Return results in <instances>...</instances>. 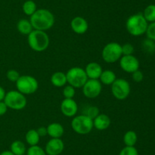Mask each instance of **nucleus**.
Here are the masks:
<instances>
[{
  "mask_svg": "<svg viewBox=\"0 0 155 155\" xmlns=\"http://www.w3.org/2000/svg\"><path fill=\"white\" fill-rule=\"evenodd\" d=\"M30 21L34 30L45 31L53 27L54 17L53 14L47 9H38L30 16Z\"/></svg>",
  "mask_w": 155,
  "mask_h": 155,
  "instance_id": "1",
  "label": "nucleus"
},
{
  "mask_svg": "<svg viewBox=\"0 0 155 155\" xmlns=\"http://www.w3.org/2000/svg\"><path fill=\"white\" fill-rule=\"evenodd\" d=\"M148 25V21L144 18L143 15L140 13L131 15L126 23L128 33L134 36H142L145 33Z\"/></svg>",
  "mask_w": 155,
  "mask_h": 155,
  "instance_id": "2",
  "label": "nucleus"
},
{
  "mask_svg": "<svg viewBox=\"0 0 155 155\" xmlns=\"http://www.w3.org/2000/svg\"><path fill=\"white\" fill-rule=\"evenodd\" d=\"M27 42L33 50L42 52L47 50L49 46V37L45 31L33 30L27 36Z\"/></svg>",
  "mask_w": 155,
  "mask_h": 155,
  "instance_id": "3",
  "label": "nucleus"
},
{
  "mask_svg": "<svg viewBox=\"0 0 155 155\" xmlns=\"http://www.w3.org/2000/svg\"><path fill=\"white\" fill-rule=\"evenodd\" d=\"M71 127L79 135H87L94 128L93 119L85 114L75 115L71 121Z\"/></svg>",
  "mask_w": 155,
  "mask_h": 155,
  "instance_id": "4",
  "label": "nucleus"
},
{
  "mask_svg": "<svg viewBox=\"0 0 155 155\" xmlns=\"http://www.w3.org/2000/svg\"><path fill=\"white\" fill-rule=\"evenodd\" d=\"M3 101L8 108L14 110H21L27 106V98L18 91H10L6 93Z\"/></svg>",
  "mask_w": 155,
  "mask_h": 155,
  "instance_id": "5",
  "label": "nucleus"
},
{
  "mask_svg": "<svg viewBox=\"0 0 155 155\" xmlns=\"http://www.w3.org/2000/svg\"><path fill=\"white\" fill-rule=\"evenodd\" d=\"M67 82L75 88H83L88 80L85 69L80 67H73L66 73Z\"/></svg>",
  "mask_w": 155,
  "mask_h": 155,
  "instance_id": "6",
  "label": "nucleus"
},
{
  "mask_svg": "<svg viewBox=\"0 0 155 155\" xmlns=\"http://www.w3.org/2000/svg\"><path fill=\"white\" fill-rule=\"evenodd\" d=\"M122 56V46L116 42H110L106 44L101 52L102 59L107 63L117 62Z\"/></svg>",
  "mask_w": 155,
  "mask_h": 155,
  "instance_id": "7",
  "label": "nucleus"
},
{
  "mask_svg": "<svg viewBox=\"0 0 155 155\" xmlns=\"http://www.w3.org/2000/svg\"><path fill=\"white\" fill-rule=\"evenodd\" d=\"M15 83L17 90L24 95L34 94L39 88L37 80L31 75L20 76Z\"/></svg>",
  "mask_w": 155,
  "mask_h": 155,
  "instance_id": "8",
  "label": "nucleus"
},
{
  "mask_svg": "<svg viewBox=\"0 0 155 155\" xmlns=\"http://www.w3.org/2000/svg\"><path fill=\"white\" fill-rule=\"evenodd\" d=\"M130 91L131 87L126 79L117 78L111 84L112 94L117 100H125L130 95Z\"/></svg>",
  "mask_w": 155,
  "mask_h": 155,
  "instance_id": "9",
  "label": "nucleus"
},
{
  "mask_svg": "<svg viewBox=\"0 0 155 155\" xmlns=\"http://www.w3.org/2000/svg\"><path fill=\"white\" fill-rule=\"evenodd\" d=\"M102 85L98 79H88L83 86V93L87 98H96L100 95Z\"/></svg>",
  "mask_w": 155,
  "mask_h": 155,
  "instance_id": "10",
  "label": "nucleus"
},
{
  "mask_svg": "<svg viewBox=\"0 0 155 155\" xmlns=\"http://www.w3.org/2000/svg\"><path fill=\"white\" fill-rule=\"evenodd\" d=\"M120 66L127 73H133L139 68V61L133 55L122 56L120 59Z\"/></svg>",
  "mask_w": 155,
  "mask_h": 155,
  "instance_id": "11",
  "label": "nucleus"
},
{
  "mask_svg": "<svg viewBox=\"0 0 155 155\" xmlns=\"http://www.w3.org/2000/svg\"><path fill=\"white\" fill-rule=\"evenodd\" d=\"M61 111L67 117H74L78 111V105L73 98H64L61 103Z\"/></svg>",
  "mask_w": 155,
  "mask_h": 155,
  "instance_id": "12",
  "label": "nucleus"
},
{
  "mask_svg": "<svg viewBox=\"0 0 155 155\" xmlns=\"http://www.w3.org/2000/svg\"><path fill=\"white\" fill-rule=\"evenodd\" d=\"M64 149V144L61 138H51L47 142L45 151L47 155H59Z\"/></svg>",
  "mask_w": 155,
  "mask_h": 155,
  "instance_id": "13",
  "label": "nucleus"
},
{
  "mask_svg": "<svg viewBox=\"0 0 155 155\" xmlns=\"http://www.w3.org/2000/svg\"><path fill=\"white\" fill-rule=\"evenodd\" d=\"M71 26L72 30L77 34H83L89 28V24L86 20L82 17H75L71 21Z\"/></svg>",
  "mask_w": 155,
  "mask_h": 155,
  "instance_id": "14",
  "label": "nucleus"
},
{
  "mask_svg": "<svg viewBox=\"0 0 155 155\" xmlns=\"http://www.w3.org/2000/svg\"><path fill=\"white\" fill-rule=\"evenodd\" d=\"M85 71L89 79H99L103 70L100 64L97 62H90L86 65Z\"/></svg>",
  "mask_w": 155,
  "mask_h": 155,
  "instance_id": "15",
  "label": "nucleus"
},
{
  "mask_svg": "<svg viewBox=\"0 0 155 155\" xmlns=\"http://www.w3.org/2000/svg\"><path fill=\"white\" fill-rule=\"evenodd\" d=\"M110 119L106 114L99 113L93 119V126L99 131L105 130L110 126Z\"/></svg>",
  "mask_w": 155,
  "mask_h": 155,
  "instance_id": "16",
  "label": "nucleus"
},
{
  "mask_svg": "<svg viewBox=\"0 0 155 155\" xmlns=\"http://www.w3.org/2000/svg\"><path fill=\"white\" fill-rule=\"evenodd\" d=\"M47 134L51 138H60L64 133V129L60 123L52 122L46 127Z\"/></svg>",
  "mask_w": 155,
  "mask_h": 155,
  "instance_id": "17",
  "label": "nucleus"
},
{
  "mask_svg": "<svg viewBox=\"0 0 155 155\" xmlns=\"http://www.w3.org/2000/svg\"><path fill=\"white\" fill-rule=\"evenodd\" d=\"M51 83L52 85L57 88H61V87L65 86L68 82H67L66 74L63 71H56L53 73L52 75L51 76Z\"/></svg>",
  "mask_w": 155,
  "mask_h": 155,
  "instance_id": "18",
  "label": "nucleus"
},
{
  "mask_svg": "<svg viewBox=\"0 0 155 155\" xmlns=\"http://www.w3.org/2000/svg\"><path fill=\"white\" fill-rule=\"evenodd\" d=\"M17 29L23 35H28L33 30L30 21L27 19H21L17 24Z\"/></svg>",
  "mask_w": 155,
  "mask_h": 155,
  "instance_id": "19",
  "label": "nucleus"
},
{
  "mask_svg": "<svg viewBox=\"0 0 155 155\" xmlns=\"http://www.w3.org/2000/svg\"><path fill=\"white\" fill-rule=\"evenodd\" d=\"M100 82L104 85H111L117 79L116 74L111 70H104L99 78Z\"/></svg>",
  "mask_w": 155,
  "mask_h": 155,
  "instance_id": "20",
  "label": "nucleus"
},
{
  "mask_svg": "<svg viewBox=\"0 0 155 155\" xmlns=\"http://www.w3.org/2000/svg\"><path fill=\"white\" fill-rule=\"evenodd\" d=\"M10 150L15 155H24V153L27 152L25 144L19 140H17L12 143L10 146Z\"/></svg>",
  "mask_w": 155,
  "mask_h": 155,
  "instance_id": "21",
  "label": "nucleus"
},
{
  "mask_svg": "<svg viewBox=\"0 0 155 155\" xmlns=\"http://www.w3.org/2000/svg\"><path fill=\"white\" fill-rule=\"evenodd\" d=\"M25 139L30 146L37 145L40 140V136L36 129H30L26 133Z\"/></svg>",
  "mask_w": 155,
  "mask_h": 155,
  "instance_id": "22",
  "label": "nucleus"
},
{
  "mask_svg": "<svg viewBox=\"0 0 155 155\" xmlns=\"http://www.w3.org/2000/svg\"><path fill=\"white\" fill-rule=\"evenodd\" d=\"M138 141L137 134L134 131H127L124 135V142L126 146H135Z\"/></svg>",
  "mask_w": 155,
  "mask_h": 155,
  "instance_id": "23",
  "label": "nucleus"
},
{
  "mask_svg": "<svg viewBox=\"0 0 155 155\" xmlns=\"http://www.w3.org/2000/svg\"><path fill=\"white\" fill-rule=\"evenodd\" d=\"M144 18L148 22L155 21V5H149L144 10Z\"/></svg>",
  "mask_w": 155,
  "mask_h": 155,
  "instance_id": "24",
  "label": "nucleus"
},
{
  "mask_svg": "<svg viewBox=\"0 0 155 155\" xmlns=\"http://www.w3.org/2000/svg\"><path fill=\"white\" fill-rule=\"evenodd\" d=\"M23 12L24 14L28 16H31L37 9H36V5L33 0H27L23 5Z\"/></svg>",
  "mask_w": 155,
  "mask_h": 155,
  "instance_id": "25",
  "label": "nucleus"
},
{
  "mask_svg": "<svg viewBox=\"0 0 155 155\" xmlns=\"http://www.w3.org/2000/svg\"><path fill=\"white\" fill-rule=\"evenodd\" d=\"M27 155H47L45 150L39 145L30 146L27 150Z\"/></svg>",
  "mask_w": 155,
  "mask_h": 155,
  "instance_id": "26",
  "label": "nucleus"
},
{
  "mask_svg": "<svg viewBox=\"0 0 155 155\" xmlns=\"http://www.w3.org/2000/svg\"><path fill=\"white\" fill-rule=\"evenodd\" d=\"M142 47L147 53H153L155 51V43L150 39L145 40L142 43Z\"/></svg>",
  "mask_w": 155,
  "mask_h": 155,
  "instance_id": "27",
  "label": "nucleus"
},
{
  "mask_svg": "<svg viewBox=\"0 0 155 155\" xmlns=\"http://www.w3.org/2000/svg\"><path fill=\"white\" fill-rule=\"evenodd\" d=\"M119 155H139V152L135 146H126L120 150Z\"/></svg>",
  "mask_w": 155,
  "mask_h": 155,
  "instance_id": "28",
  "label": "nucleus"
},
{
  "mask_svg": "<svg viewBox=\"0 0 155 155\" xmlns=\"http://www.w3.org/2000/svg\"><path fill=\"white\" fill-rule=\"evenodd\" d=\"M75 94V88H74L71 85L68 84L64 88L63 96L64 97V98H74Z\"/></svg>",
  "mask_w": 155,
  "mask_h": 155,
  "instance_id": "29",
  "label": "nucleus"
},
{
  "mask_svg": "<svg viewBox=\"0 0 155 155\" xmlns=\"http://www.w3.org/2000/svg\"><path fill=\"white\" fill-rule=\"evenodd\" d=\"M145 33H146L148 39L155 41V21L148 24Z\"/></svg>",
  "mask_w": 155,
  "mask_h": 155,
  "instance_id": "30",
  "label": "nucleus"
},
{
  "mask_svg": "<svg viewBox=\"0 0 155 155\" xmlns=\"http://www.w3.org/2000/svg\"><path fill=\"white\" fill-rule=\"evenodd\" d=\"M98 114H99V109H98V108L95 106H90L89 107H88L85 115L90 117L92 119H94Z\"/></svg>",
  "mask_w": 155,
  "mask_h": 155,
  "instance_id": "31",
  "label": "nucleus"
},
{
  "mask_svg": "<svg viewBox=\"0 0 155 155\" xmlns=\"http://www.w3.org/2000/svg\"><path fill=\"white\" fill-rule=\"evenodd\" d=\"M20 74L18 71L15 69H10L7 71V74H6V77L10 81L12 82H16L18 81V79L20 78Z\"/></svg>",
  "mask_w": 155,
  "mask_h": 155,
  "instance_id": "32",
  "label": "nucleus"
},
{
  "mask_svg": "<svg viewBox=\"0 0 155 155\" xmlns=\"http://www.w3.org/2000/svg\"><path fill=\"white\" fill-rule=\"evenodd\" d=\"M133 52H134V47L131 43H125L122 46L123 56L133 55Z\"/></svg>",
  "mask_w": 155,
  "mask_h": 155,
  "instance_id": "33",
  "label": "nucleus"
},
{
  "mask_svg": "<svg viewBox=\"0 0 155 155\" xmlns=\"http://www.w3.org/2000/svg\"><path fill=\"white\" fill-rule=\"evenodd\" d=\"M132 76H133V79L134 81L136 82H141L144 78V74L140 70H137V71H134L133 73H132Z\"/></svg>",
  "mask_w": 155,
  "mask_h": 155,
  "instance_id": "34",
  "label": "nucleus"
},
{
  "mask_svg": "<svg viewBox=\"0 0 155 155\" xmlns=\"http://www.w3.org/2000/svg\"><path fill=\"white\" fill-rule=\"evenodd\" d=\"M8 110V106L4 101H0V116L5 115Z\"/></svg>",
  "mask_w": 155,
  "mask_h": 155,
  "instance_id": "35",
  "label": "nucleus"
},
{
  "mask_svg": "<svg viewBox=\"0 0 155 155\" xmlns=\"http://www.w3.org/2000/svg\"><path fill=\"white\" fill-rule=\"evenodd\" d=\"M36 131H37L38 134H39V135L40 137H44V136H45L46 135H48V134H47L46 127H44V126L39 127V129H36Z\"/></svg>",
  "mask_w": 155,
  "mask_h": 155,
  "instance_id": "36",
  "label": "nucleus"
},
{
  "mask_svg": "<svg viewBox=\"0 0 155 155\" xmlns=\"http://www.w3.org/2000/svg\"><path fill=\"white\" fill-rule=\"evenodd\" d=\"M5 94L6 93L4 88H3L2 87L0 86V101H3V100H4Z\"/></svg>",
  "mask_w": 155,
  "mask_h": 155,
  "instance_id": "37",
  "label": "nucleus"
},
{
  "mask_svg": "<svg viewBox=\"0 0 155 155\" xmlns=\"http://www.w3.org/2000/svg\"><path fill=\"white\" fill-rule=\"evenodd\" d=\"M0 155H15L11 150H4L0 153Z\"/></svg>",
  "mask_w": 155,
  "mask_h": 155,
  "instance_id": "38",
  "label": "nucleus"
}]
</instances>
